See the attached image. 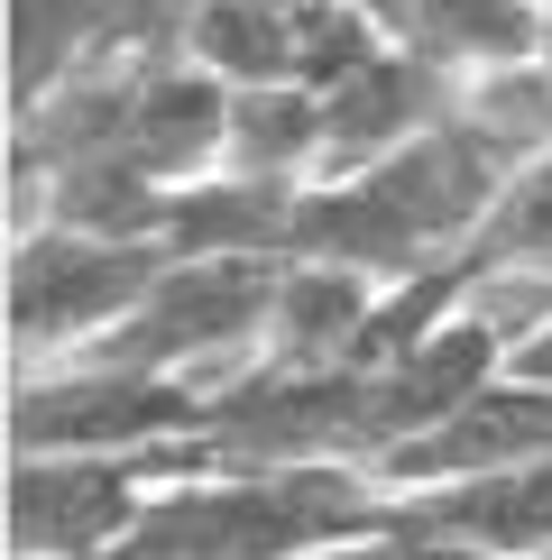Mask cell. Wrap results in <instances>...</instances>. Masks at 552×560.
Wrapping results in <instances>:
<instances>
[{
    "label": "cell",
    "instance_id": "7a4b0ae2",
    "mask_svg": "<svg viewBox=\"0 0 552 560\" xmlns=\"http://www.w3.org/2000/svg\"><path fill=\"white\" fill-rule=\"evenodd\" d=\"M276 285H286V258H166V276L138 294V313L120 331H102L83 359L230 386V377H249L267 359Z\"/></svg>",
    "mask_w": 552,
    "mask_h": 560
},
{
    "label": "cell",
    "instance_id": "ba28073f",
    "mask_svg": "<svg viewBox=\"0 0 552 560\" xmlns=\"http://www.w3.org/2000/svg\"><path fill=\"white\" fill-rule=\"evenodd\" d=\"M506 377H534V386H552V294H543V313L525 322V340H516V359H506Z\"/></svg>",
    "mask_w": 552,
    "mask_h": 560
},
{
    "label": "cell",
    "instance_id": "9c48e42d",
    "mask_svg": "<svg viewBox=\"0 0 552 560\" xmlns=\"http://www.w3.org/2000/svg\"><path fill=\"white\" fill-rule=\"evenodd\" d=\"M543 74H552V19H543Z\"/></svg>",
    "mask_w": 552,
    "mask_h": 560
},
{
    "label": "cell",
    "instance_id": "52a82bcc",
    "mask_svg": "<svg viewBox=\"0 0 552 560\" xmlns=\"http://www.w3.org/2000/svg\"><path fill=\"white\" fill-rule=\"evenodd\" d=\"M470 248H479V267L497 285H552V138L506 175V194L488 202V221H479Z\"/></svg>",
    "mask_w": 552,
    "mask_h": 560
},
{
    "label": "cell",
    "instance_id": "3957f363",
    "mask_svg": "<svg viewBox=\"0 0 552 560\" xmlns=\"http://www.w3.org/2000/svg\"><path fill=\"white\" fill-rule=\"evenodd\" d=\"M203 377H157L120 359H56L10 377V451H166L212 423Z\"/></svg>",
    "mask_w": 552,
    "mask_h": 560
},
{
    "label": "cell",
    "instance_id": "277c9868",
    "mask_svg": "<svg viewBox=\"0 0 552 560\" xmlns=\"http://www.w3.org/2000/svg\"><path fill=\"white\" fill-rule=\"evenodd\" d=\"M203 441L166 451H10V560H102Z\"/></svg>",
    "mask_w": 552,
    "mask_h": 560
},
{
    "label": "cell",
    "instance_id": "5b68a950",
    "mask_svg": "<svg viewBox=\"0 0 552 560\" xmlns=\"http://www.w3.org/2000/svg\"><path fill=\"white\" fill-rule=\"evenodd\" d=\"M442 110H451V83L433 74L424 56H405V46L359 56L341 83H322V156H313V184L396 156L405 138H424Z\"/></svg>",
    "mask_w": 552,
    "mask_h": 560
},
{
    "label": "cell",
    "instance_id": "6da1fadb",
    "mask_svg": "<svg viewBox=\"0 0 552 560\" xmlns=\"http://www.w3.org/2000/svg\"><path fill=\"white\" fill-rule=\"evenodd\" d=\"M166 240H120L83 221H19L10 230V377L19 368L83 359L102 331H120L138 294L166 276Z\"/></svg>",
    "mask_w": 552,
    "mask_h": 560
},
{
    "label": "cell",
    "instance_id": "8992f818",
    "mask_svg": "<svg viewBox=\"0 0 552 560\" xmlns=\"http://www.w3.org/2000/svg\"><path fill=\"white\" fill-rule=\"evenodd\" d=\"M368 19L387 28V46L424 56L442 83H479V74L543 65L552 0H368Z\"/></svg>",
    "mask_w": 552,
    "mask_h": 560
}]
</instances>
